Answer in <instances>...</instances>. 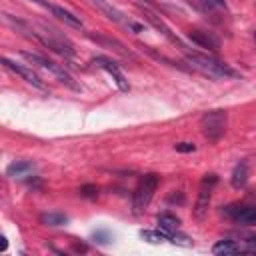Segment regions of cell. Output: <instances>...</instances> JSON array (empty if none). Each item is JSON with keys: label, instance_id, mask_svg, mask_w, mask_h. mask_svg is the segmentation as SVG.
<instances>
[{"label": "cell", "instance_id": "6da1fadb", "mask_svg": "<svg viewBox=\"0 0 256 256\" xmlns=\"http://www.w3.org/2000/svg\"><path fill=\"white\" fill-rule=\"evenodd\" d=\"M182 50H184V56H186L188 64L194 70L202 72V74H208L212 78H222V76L224 78H236V76H240L238 70H234L230 64H226V62H222V60H218L214 56L200 54V52H190L186 48H182Z\"/></svg>", "mask_w": 256, "mask_h": 256}, {"label": "cell", "instance_id": "3957f363", "mask_svg": "<svg viewBox=\"0 0 256 256\" xmlns=\"http://www.w3.org/2000/svg\"><path fill=\"white\" fill-rule=\"evenodd\" d=\"M200 128H202V134L210 142L220 140L226 134V128H228V112L220 110V108L204 112L202 118H200Z\"/></svg>", "mask_w": 256, "mask_h": 256}, {"label": "cell", "instance_id": "9a60e30c", "mask_svg": "<svg viewBox=\"0 0 256 256\" xmlns=\"http://www.w3.org/2000/svg\"><path fill=\"white\" fill-rule=\"evenodd\" d=\"M48 10L60 20V22H64L66 26H70V28H82L84 24H82V20H80V16H76V14H72L70 10H66V8H62V6H56V4H50L48 6Z\"/></svg>", "mask_w": 256, "mask_h": 256}, {"label": "cell", "instance_id": "5bb4252c", "mask_svg": "<svg viewBox=\"0 0 256 256\" xmlns=\"http://www.w3.org/2000/svg\"><path fill=\"white\" fill-rule=\"evenodd\" d=\"M212 252L214 254H242V252L256 254V248L254 246H242L236 240H218L212 246Z\"/></svg>", "mask_w": 256, "mask_h": 256}, {"label": "cell", "instance_id": "2e32d148", "mask_svg": "<svg viewBox=\"0 0 256 256\" xmlns=\"http://www.w3.org/2000/svg\"><path fill=\"white\" fill-rule=\"evenodd\" d=\"M246 180H248V164L242 160V162H238V164L234 166L232 176H230V184H232L234 188H242V186L246 184Z\"/></svg>", "mask_w": 256, "mask_h": 256}, {"label": "cell", "instance_id": "7a4b0ae2", "mask_svg": "<svg viewBox=\"0 0 256 256\" xmlns=\"http://www.w3.org/2000/svg\"><path fill=\"white\" fill-rule=\"evenodd\" d=\"M158 184H160V176L158 174H152V172L150 174H144L138 180V184H136V188L132 192V208H134V214H142L148 208V204H150V200H152Z\"/></svg>", "mask_w": 256, "mask_h": 256}, {"label": "cell", "instance_id": "e0dca14e", "mask_svg": "<svg viewBox=\"0 0 256 256\" xmlns=\"http://www.w3.org/2000/svg\"><path fill=\"white\" fill-rule=\"evenodd\" d=\"M30 170H34V162L32 160H16L6 168V176L14 178V176H22V174H26Z\"/></svg>", "mask_w": 256, "mask_h": 256}, {"label": "cell", "instance_id": "ba28073f", "mask_svg": "<svg viewBox=\"0 0 256 256\" xmlns=\"http://www.w3.org/2000/svg\"><path fill=\"white\" fill-rule=\"evenodd\" d=\"M92 4L106 16V18H110L112 22H116V24H120V26H124V28H130L132 32H142L144 30V26L142 24H138V22H134V20H130L124 12H120L116 6H112L110 2H106V0H92Z\"/></svg>", "mask_w": 256, "mask_h": 256}, {"label": "cell", "instance_id": "8992f818", "mask_svg": "<svg viewBox=\"0 0 256 256\" xmlns=\"http://www.w3.org/2000/svg\"><path fill=\"white\" fill-rule=\"evenodd\" d=\"M216 184H218V176L216 174H206L202 178L200 190H198V198H196V204L192 208V216L196 220H204V216L208 214L210 200H212V190H214Z\"/></svg>", "mask_w": 256, "mask_h": 256}, {"label": "cell", "instance_id": "5b68a950", "mask_svg": "<svg viewBox=\"0 0 256 256\" xmlns=\"http://www.w3.org/2000/svg\"><path fill=\"white\" fill-rule=\"evenodd\" d=\"M36 36H38V42H40V44L48 46V48L54 50L56 54H60V56H64V58H74L76 50H74L72 42H70L66 36H62L58 30H54V28H50V26H42V32H36Z\"/></svg>", "mask_w": 256, "mask_h": 256}, {"label": "cell", "instance_id": "ffe728a7", "mask_svg": "<svg viewBox=\"0 0 256 256\" xmlns=\"http://www.w3.org/2000/svg\"><path fill=\"white\" fill-rule=\"evenodd\" d=\"M92 240L98 242V244H108V242L112 240V236H110V232H106V230H96V232L92 234Z\"/></svg>", "mask_w": 256, "mask_h": 256}, {"label": "cell", "instance_id": "52a82bcc", "mask_svg": "<svg viewBox=\"0 0 256 256\" xmlns=\"http://www.w3.org/2000/svg\"><path fill=\"white\" fill-rule=\"evenodd\" d=\"M86 36H88L92 42H96L98 46H102V48H108V50L116 52V54H118V56H122L124 60H132V62H136V60H138V56H136L128 46H124L118 38H112V36H108V34H100V32H86Z\"/></svg>", "mask_w": 256, "mask_h": 256}, {"label": "cell", "instance_id": "9c48e42d", "mask_svg": "<svg viewBox=\"0 0 256 256\" xmlns=\"http://www.w3.org/2000/svg\"><path fill=\"white\" fill-rule=\"evenodd\" d=\"M2 64H4V68H8L10 72H14L16 76H20L22 80H26L28 84H32L34 88H38V90H48L46 88V84L42 82V78L30 68V66H26V64H20V62H14V60H10V58H2Z\"/></svg>", "mask_w": 256, "mask_h": 256}, {"label": "cell", "instance_id": "603a6c76", "mask_svg": "<svg viewBox=\"0 0 256 256\" xmlns=\"http://www.w3.org/2000/svg\"><path fill=\"white\" fill-rule=\"evenodd\" d=\"M204 4L208 6H214V8H226V2L224 0H202Z\"/></svg>", "mask_w": 256, "mask_h": 256}, {"label": "cell", "instance_id": "4fadbf2b", "mask_svg": "<svg viewBox=\"0 0 256 256\" xmlns=\"http://www.w3.org/2000/svg\"><path fill=\"white\" fill-rule=\"evenodd\" d=\"M188 38L196 46H200V48H204L208 52H218L220 50V40L212 32H208V30H190L188 32Z\"/></svg>", "mask_w": 256, "mask_h": 256}, {"label": "cell", "instance_id": "30bf717a", "mask_svg": "<svg viewBox=\"0 0 256 256\" xmlns=\"http://www.w3.org/2000/svg\"><path fill=\"white\" fill-rule=\"evenodd\" d=\"M222 214L226 218H230L236 224H244V226H256V206H226L222 210Z\"/></svg>", "mask_w": 256, "mask_h": 256}, {"label": "cell", "instance_id": "d6986e66", "mask_svg": "<svg viewBox=\"0 0 256 256\" xmlns=\"http://www.w3.org/2000/svg\"><path fill=\"white\" fill-rule=\"evenodd\" d=\"M156 222H158V228L160 230H178V226H180V218L176 214H172V212L158 214Z\"/></svg>", "mask_w": 256, "mask_h": 256}, {"label": "cell", "instance_id": "7402d4cb", "mask_svg": "<svg viewBox=\"0 0 256 256\" xmlns=\"http://www.w3.org/2000/svg\"><path fill=\"white\" fill-rule=\"evenodd\" d=\"M174 150H176V152L186 154V152H194V150H196V146H194L192 142H178V144H174Z\"/></svg>", "mask_w": 256, "mask_h": 256}, {"label": "cell", "instance_id": "ac0fdd59", "mask_svg": "<svg viewBox=\"0 0 256 256\" xmlns=\"http://www.w3.org/2000/svg\"><path fill=\"white\" fill-rule=\"evenodd\" d=\"M66 222H68V216L62 214V212H44V214H40V224H44V226L58 228V226H64Z\"/></svg>", "mask_w": 256, "mask_h": 256}, {"label": "cell", "instance_id": "7c38bea8", "mask_svg": "<svg viewBox=\"0 0 256 256\" xmlns=\"http://www.w3.org/2000/svg\"><path fill=\"white\" fill-rule=\"evenodd\" d=\"M140 12H142V16H144V20H146L148 24H152L156 30H160V32H162L170 42H174V44H178L180 48H184V46H182V42L178 40V36H174V34H172V30L164 24V20L160 18V14H158V12H154V10L146 8V6H140Z\"/></svg>", "mask_w": 256, "mask_h": 256}, {"label": "cell", "instance_id": "277c9868", "mask_svg": "<svg viewBox=\"0 0 256 256\" xmlns=\"http://www.w3.org/2000/svg\"><path fill=\"white\" fill-rule=\"evenodd\" d=\"M20 56H22V58H26L30 64H36V66H40V68L48 70V72H50V74H54L62 84H66V86H70V88L78 90V84L74 82V78L68 74V70H66L62 64H56L54 60H50V58H46V56H42V54H36V52H28V50H22V52H20Z\"/></svg>", "mask_w": 256, "mask_h": 256}, {"label": "cell", "instance_id": "44dd1931", "mask_svg": "<svg viewBox=\"0 0 256 256\" xmlns=\"http://www.w3.org/2000/svg\"><path fill=\"white\" fill-rule=\"evenodd\" d=\"M80 194L86 196V198H96V196H98V186H94V184H84V186L80 188Z\"/></svg>", "mask_w": 256, "mask_h": 256}, {"label": "cell", "instance_id": "d4e9b609", "mask_svg": "<svg viewBox=\"0 0 256 256\" xmlns=\"http://www.w3.org/2000/svg\"><path fill=\"white\" fill-rule=\"evenodd\" d=\"M254 40H256V34H254Z\"/></svg>", "mask_w": 256, "mask_h": 256}, {"label": "cell", "instance_id": "8fae6325", "mask_svg": "<svg viewBox=\"0 0 256 256\" xmlns=\"http://www.w3.org/2000/svg\"><path fill=\"white\" fill-rule=\"evenodd\" d=\"M92 62H94L96 66H100L104 72H108V74L112 76V80L116 82V86H118L122 92H128V90H130V84H128L124 72L118 68V64H116L112 58H108V56H96Z\"/></svg>", "mask_w": 256, "mask_h": 256}, {"label": "cell", "instance_id": "cb8c5ba5", "mask_svg": "<svg viewBox=\"0 0 256 256\" xmlns=\"http://www.w3.org/2000/svg\"><path fill=\"white\" fill-rule=\"evenodd\" d=\"M32 2H36V4H40V6H44L46 10H48V6H50V2H46V0H32Z\"/></svg>", "mask_w": 256, "mask_h": 256}]
</instances>
